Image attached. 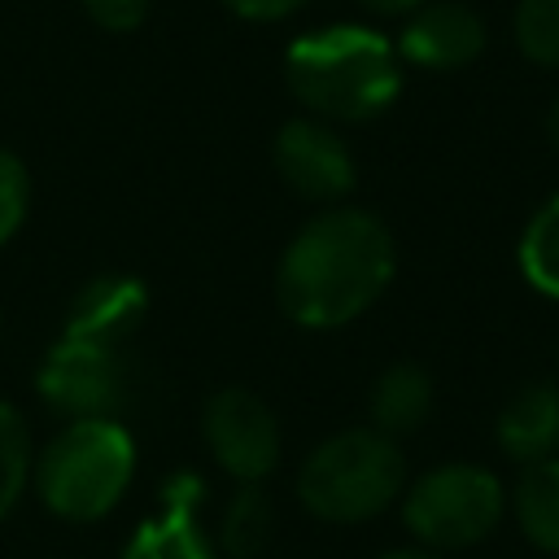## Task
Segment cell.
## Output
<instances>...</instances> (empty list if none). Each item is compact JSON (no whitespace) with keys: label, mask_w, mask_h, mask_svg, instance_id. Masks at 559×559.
<instances>
[{"label":"cell","mask_w":559,"mask_h":559,"mask_svg":"<svg viewBox=\"0 0 559 559\" xmlns=\"http://www.w3.org/2000/svg\"><path fill=\"white\" fill-rule=\"evenodd\" d=\"M26 201H31V179H26V166L0 148V245L13 240V231L22 227L26 218Z\"/></svg>","instance_id":"cell-19"},{"label":"cell","mask_w":559,"mask_h":559,"mask_svg":"<svg viewBox=\"0 0 559 559\" xmlns=\"http://www.w3.org/2000/svg\"><path fill=\"white\" fill-rule=\"evenodd\" d=\"M520 271L537 293L559 297V197L528 218L520 236Z\"/></svg>","instance_id":"cell-15"},{"label":"cell","mask_w":559,"mask_h":559,"mask_svg":"<svg viewBox=\"0 0 559 559\" xmlns=\"http://www.w3.org/2000/svg\"><path fill=\"white\" fill-rule=\"evenodd\" d=\"M480 48H485V22L459 0H424L397 39V57L424 70H459L472 57H480Z\"/></svg>","instance_id":"cell-9"},{"label":"cell","mask_w":559,"mask_h":559,"mask_svg":"<svg viewBox=\"0 0 559 559\" xmlns=\"http://www.w3.org/2000/svg\"><path fill=\"white\" fill-rule=\"evenodd\" d=\"M498 445L515 463L559 454V384H524L498 415Z\"/></svg>","instance_id":"cell-12"},{"label":"cell","mask_w":559,"mask_h":559,"mask_svg":"<svg viewBox=\"0 0 559 559\" xmlns=\"http://www.w3.org/2000/svg\"><path fill=\"white\" fill-rule=\"evenodd\" d=\"M39 397L66 419H114L127 393V371L118 345H96L61 336L35 376Z\"/></svg>","instance_id":"cell-6"},{"label":"cell","mask_w":559,"mask_h":559,"mask_svg":"<svg viewBox=\"0 0 559 559\" xmlns=\"http://www.w3.org/2000/svg\"><path fill=\"white\" fill-rule=\"evenodd\" d=\"M428 411H432V380L415 362L389 367L371 389V428L393 441L415 432L428 419Z\"/></svg>","instance_id":"cell-13"},{"label":"cell","mask_w":559,"mask_h":559,"mask_svg":"<svg viewBox=\"0 0 559 559\" xmlns=\"http://www.w3.org/2000/svg\"><path fill=\"white\" fill-rule=\"evenodd\" d=\"M393 280L389 227L367 210H323L284 249L275 271L280 310L301 328L358 319Z\"/></svg>","instance_id":"cell-1"},{"label":"cell","mask_w":559,"mask_h":559,"mask_svg":"<svg viewBox=\"0 0 559 559\" xmlns=\"http://www.w3.org/2000/svg\"><path fill=\"white\" fill-rule=\"evenodd\" d=\"M546 131H550V140H555V148H559V96H555V105H550V114H546Z\"/></svg>","instance_id":"cell-24"},{"label":"cell","mask_w":559,"mask_h":559,"mask_svg":"<svg viewBox=\"0 0 559 559\" xmlns=\"http://www.w3.org/2000/svg\"><path fill=\"white\" fill-rule=\"evenodd\" d=\"M284 74L293 96L332 122H367L402 92L397 48L367 26H323L288 44Z\"/></svg>","instance_id":"cell-2"},{"label":"cell","mask_w":559,"mask_h":559,"mask_svg":"<svg viewBox=\"0 0 559 559\" xmlns=\"http://www.w3.org/2000/svg\"><path fill=\"white\" fill-rule=\"evenodd\" d=\"M201 432L214 463L240 485L266 480L280 463V424L249 389H218L201 411Z\"/></svg>","instance_id":"cell-7"},{"label":"cell","mask_w":559,"mask_h":559,"mask_svg":"<svg viewBox=\"0 0 559 559\" xmlns=\"http://www.w3.org/2000/svg\"><path fill=\"white\" fill-rule=\"evenodd\" d=\"M135 476V441L118 419H66V428L31 459L39 502L70 520H105Z\"/></svg>","instance_id":"cell-3"},{"label":"cell","mask_w":559,"mask_h":559,"mask_svg":"<svg viewBox=\"0 0 559 559\" xmlns=\"http://www.w3.org/2000/svg\"><path fill=\"white\" fill-rule=\"evenodd\" d=\"M148 4L153 0H83L87 17L105 31H135L148 17Z\"/></svg>","instance_id":"cell-20"},{"label":"cell","mask_w":559,"mask_h":559,"mask_svg":"<svg viewBox=\"0 0 559 559\" xmlns=\"http://www.w3.org/2000/svg\"><path fill=\"white\" fill-rule=\"evenodd\" d=\"M376 559H441V555L428 550V546H397V550H384V555H376Z\"/></svg>","instance_id":"cell-23"},{"label":"cell","mask_w":559,"mask_h":559,"mask_svg":"<svg viewBox=\"0 0 559 559\" xmlns=\"http://www.w3.org/2000/svg\"><path fill=\"white\" fill-rule=\"evenodd\" d=\"M511 511H515L520 533L537 550L559 555V454L524 467L511 493Z\"/></svg>","instance_id":"cell-14"},{"label":"cell","mask_w":559,"mask_h":559,"mask_svg":"<svg viewBox=\"0 0 559 559\" xmlns=\"http://www.w3.org/2000/svg\"><path fill=\"white\" fill-rule=\"evenodd\" d=\"M507 511L502 480L480 463H441L402 493V524L428 550H463L485 542Z\"/></svg>","instance_id":"cell-5"},{"label":"cell","mask_w":559,"mask_h":559,"mask_svg":"<svg viewBox=\"0 0 559 559\" xmlns=\"http://www.w3.org/2000/svg\"><path fill=\"white\" fill-rule=\"evenodd\" d=\"M144 310H148V293L135 275H96L79 288L66 319V336L118 345L140 328Z\"/></svg>","instance_id":"cell-10"},{"label":"cell","mask_w":559,"mask_h":559,"mask_svg":"<svg viewBox=\"0 0 559 559\" xmlns=\"http://www.w3.org/2000/svg\"><path fill=\"white\" fill-rule=\"evenodd\" d=\"M275 170L306 201H341L354 188V153L323 118H293L280 127Z\"/></svg>","instance_id":"cell-8"},{"label":"cell","mask_w":559,"mask_h":559,"mask_svg":"<svg viewBox=\"0 0 559 559\" xmlns=\"http://www.w3.org/2000/svg\"><path fill=\"white\" fill-rule=\"evenodd\" d=\"M358 4H367L371 13H384V17H397V13H415L424 0H358Z\"/></svg>","instance_id":"cell-22"},{"label":"cell","mask_w":559,"mask_h":559,"mask_svg":"<svg viewBox=\"0 0 559 559\" xmlns=\"http://www.w3.org/2000/svg\"><path fill=\"white\" fill-rule=\"evenodd\" d=\"M515 44L537 66H559V0H520Z\"/></svg>","instance_id":"cell-18"},{"label":"cell","mask_w":559,"mask_h":559,"mask_svg":"<svg viewBox=\"0 0 559 559\" xmlns=\"http://www.w3.org/2000/svg\"><path fill=\"white\" fill-rule=\"evenodd\" d=\"M406 489V459L393 437L376 428H345L319 441L301 472L297 498L314 520L362 524L389 511Z\"/></svg>","instance_id":"cell-4"},{"label":"cell","mask_w":559,"mask_h":559,"mask_svg":"<svg viewBox=\"0 0 559 559\" xmlns=\"http://www.w3.org/2000/svg\"><path fill=\"white\" fill-rule=\"evenodd\" d=\"M197 502H201V480L197 476H175L166 485V507L162 515L144 520L122 559H214L201 524H197Z\"/></svg>","instance_id":"cell-11"},{"label":"cell","mask_w":559,"mask_h":559,"mask_svg":"<svg viewBox=\"0 0 559 559\" xmlns=\"http://www.w3.org/2000/svg\"><path fill=\"white\" fill-rule=\"evenodd\" d=\"M271 537V502L258 485H240L223 515V550L236 559H253Z\"/></svg>","instance_id":"cell-16"},{"label":"cell","mask_w":559,"mask_h":559,"mask_svg":"<svg viewBox=\"0 0 559 559\" xmlns=\"http://www.w3.org/2000/svg\"><path fill=\"white\" fill-rule=\"evenodd\" d=\"M231 13L240 17H253V22H275V17H288L293 9H301L306 0H223Z\"/></svg>","instance_id":"cell-21"},{"label":"cell","mask_w":559,"mask_h":559,"mask_svg":"<svg viewBox=\"0 0 559 559\" xmlns=\"http://www.w3.org/2000/svg\"><path fill=\"white\" fill-rule=\"evenodd\" d=\"M31 459L35 450H31L22 415L9 402H0V520L17 507L22 489L31 485Z\"/></svg>","instance_id":"cell-17"}]
</instances>
